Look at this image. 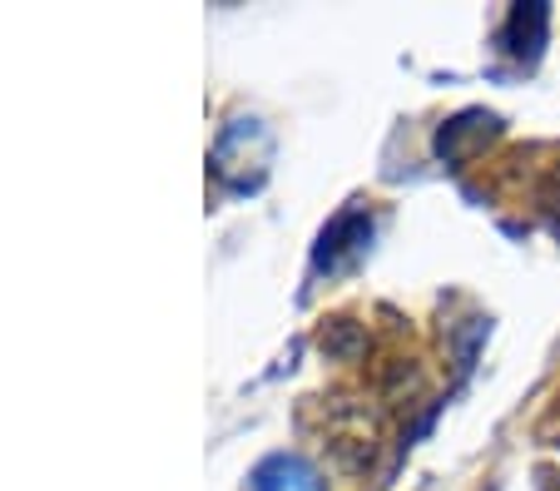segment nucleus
<instances>
[{
  "mask_svg": "<svg viewBox=\"0 0 560 491\" xmlns=\"http://www.w3.org/2000/svg\"><path fill=\"white\" fill-rule=\"evenodd\" d=\"M323 437H328L332 457H338L342 467H368L372 452H377V417H372L362 402H342V397H332Z\"/></svg>",
  "mask_w": 560,
  "mask_h": 491,
  "instance_id": "1",
  "label": "nucleus"
},
{
  "mask_svg": "<svg viewBox=\"0 0 560 491\" xmlns=\"http://www.w3.org/2000/svg\"><path fill=\"white\" fill-rule=\"evenodd\" d=\"M258 491H323L317 471L298 457H273L258 467Z\"/></svg>",
  "mask_w": 560,
  "mask_h": 491,
  "instance_id": "2",
  "label": "nucleus"
}]
</instances>
